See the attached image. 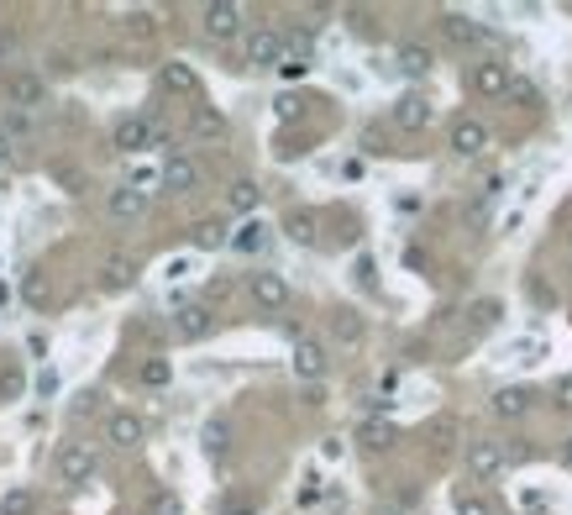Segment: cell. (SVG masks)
<instances>
[{
    "instance_id": "bcb514c9",
    "label": "cell",
    "mask_w": 572,
    "mask_h": 515,
    "mask_svg": "<svg viewBox=\"0 0 572 515\" xmlns=\"http://www.w3.org/2000/svg\"><path fill=\"white\" fill-rule=\"evenodd\" d=\"M11 158H16V142H11V137H5V126H0V169H5Z\"/></svg>"
},
{
    "instance_id": "7402d4cb",
    "label": "cell",
    "mask_w": 572,
    "mask_h": 515,
    "mask_svg": "<svg viewBox=\"0 0 572 515\" xmlns=\"http://www.w3.org/2000/svg\"><path fill=\"white\" fill-rule=\"evenodd\" d=\"M137 285V258H121V253H115V258H106V269H100V289H131Z\"/></svg>"
},
{
    "instance_id": "f907efd6",
    "label": "cell",
    "mask_w": 572,
    "mask_h": 515,
    "mask_svg": "<svg viewBox=\"0 0 572 515\" xmlns=\"http://www.w3.org/2000/svg\"><path fill=\"white\" fill-rule=\"evenodd\" d=\"M231 515H258V511H252V505H236V511H231Z\"/></svg>"
},
{
    "instance_id": "d590c367",
    "label": "cell",
    "mask_w": 572,
    "mask_h": 515,
    "mask_svg": "<svg viewBox=\"0 0 572 515\" xmlns=\"http://www.w3.org/2000/svg\"><path fill=\"white\" fill-rule=\"evenodd\" d=\"M457 515H494V505L483 495H457Z\"/></svg>"
},
{
    "instance_id": "5bb4252c",
    "label": "cell",
    "mask_w": 572,
    "mask_h": 515,
    "mask_svg": "<svg viewBox=\"0 0 572 515\" xmlns=\"http://www.w3.org/2000/svg\"><path fill=\"white\" fill-rule=\"evenodd\" d=\"M142 437H147V421H142L137 410H111V415H106V442H111V447H137Z\"/></svg>"
},
{
    "instance_id": "7c38bea8",
    "label": "cell",
    "mask_w": 572,
    "mask_h": 515,
    "mask_svg": "<svg viewBox=\"0 0 572 515\" xmlns=\"http://www.w3.org/2000/svg\"><path fill=\"white\" fill-rule=\"evenodd\" d=\"M289 363H294V379H305V384H321L326 379V347L315 342V337H299Z\"/></svg>"
},
{
    "instance_id": "7a4b0ae2",
    "label": "cell",
    "mask_w": 572,
    "mask_h": 515,
    "mask_svg": "<svg viewBox=\"0 0 572 515\" xmlns=\"http://www.w3.org/2000/svg\"><path fill=\"white\" fill-rule=\"evenodd\" d=\"M48 106V79L43 74H32V68H16V74H5V111H43Z\"/></svg>"
},
{
    "instance_id": "44dd1931",
    "label": "cell",
    "mask_w": 572,
    "mask_h": 515,
    "mask_svg": "<svg viewBox=\"0 0 572 515\" xmlns=\"http://www.w3.org/2000/svg\"><path fill=\"white\" fill-rule=\"evenodd\" d=\"M189 132H195L200 142H226V116L211 111V106H195V116H189Z\"/></svg>"
},
{
    "instance_id": "52a82bcc",
    "label": "cell",
    "mask_w": 572,
    "mask_h": 515,
    "mask_svg": "<svg viewBox=\"0 0 572 515\" xmlns=\"http://www.w3.org/2000/svg\"><path fill=\"white\" fill-rule=\"evenodd\" d=\"M200 27H205V37L231 43V37L242 32V5H236V0H211V5L200 11Z\"/></svg>"
},
{
    "instance_id": "83f0119b",
    "label": "cell",
    "mask_w": 572,
    "mask_h": 515,
    "mask_svg": "<svg viewBox=\"0 0 572 515\" xmlns=\"http://www.w3.org/2000/svg\"><path fill=\"white\" fill-rule=\"evenodd\" d=\"M357 437H362V447H373V453H378V447H394V426H389V421H362Z\"/></svg>"
},
{
    "instance_id": "ffe728a7",
    "label": "cell",
    "mask_w": 572,
    "mask_h": 515,
    "mask_svg": "<svg viewBox=\"0 0 572 515\" xmlns=\"http://www.w3.org/2000/svg\"><path fill=\"white\" fill-rule=\"evenodd\" d=\"M189 247H200V253L231 247V227L221 221V216H211V221H195V227H189Z\"/></svg>"
},
{
    "instance_id": "ac0fdd59",
    "label": "cell",
    "mask_w": 572,
    "mask_h": 515,
    "mask_svg": "<svg viewBox=\"0 0 572 515\" xmlns=\"http://www.w3.org/2000/svg\"><path fill=\"white\" fill-rule=\"evenodd\" d=\"M158 84H163L169 95H189V101L200 95V74H195L189 63H179V58H169V63L158 68Z\"/></svg>"
},
{
    "instance_id": "30bf717a",
    "label": "cell",
    "mask_w": 572,
    "mask_h": 515,
    "mask_svg": "<svg viewBox=\"0 0 572 515\" xmlns=\"http://www.w3.org/2000/svg\"><path fill=\"white\" fill-rule=\"evenodd\" d=\"M158 179H163L169 195H195V189H200V164H195L189 153L173 148L169 158H163V173H158Z\"/></svg>"
},
{
    "instance_id": "5b68a950",
    "label": "cell",
    "mask_w": 572,
    "mask_h": 515,
    "mask_svg": "<svg viewBox=\"0 0 572 515\" xmlns=\"http://www.w3.org/2000/svg\"><path fill=\"white\" fill-rule=\"evenodd\" d=\"M284 53H289V43H284L279 27H258V32H247V63H252V68H279Z\"/></svg>"
},
{
    "instance_id": "484cf974",
    "label": "cell",
    "mask_w": 572,
    "mask_h": 515,
    "mask_svg": "<svg viewBox=\"0 0 572 515\" xmlns=\"http://www.w3.org/2000/svg\"><path fill=\"white\" fill-rule=\"evenodd\" d=\"M284 237L299 242V247H315V216L310 211H289L284 216Z\"/></svg>"
},
{
    "instance_id": "2e32d148",
    "label": "cell",
    "mask_w": 572,
    "mask_h": 515,
    "mask_svg": "<svg viewBox=\"0 0 572 515\" xmlns=\"http://www.w3.org/2000/svg\"><path fill=\"white\" fill-rule=\"evenodd\" d=\"M394 68H400L404 79H425V74L436 68V53H431L425 43H400V48H394Z\"/></svg>"
},
{
    "instance_id": "4dcf8cb0",
    "label": "cell",
    "mask_w": 572,
    "mask_h": 515,
    "mask_svg": "<svg viewBox=\"0 0 572 515\" xmlns=\"http://www.w3.org/2000/svg\"><path fill=\"white\" fill-rule=\"evenodd\" d=\"M169 379H173V363H169V358H147V363H142V384H147V390H163Z\"/></svg>"
},
{
    "instance_id": "f6af8a7d",
    "label": "cell",
    "mask_w": 572,
    "mask_h": 515,
    "mask_svg": "<svg viewBox=\"0 0 572 515\" xmlns=\"http://www.w3.org/2000/svg\"><path fill=\"white\" fill-rule=\"evenodd\" d=\"M452 431H457L452 421H436V447H452Z\"/></svg>"
},
{
    "instance_id": "d6986e66",
    "label": "cell",
    "mask_w": 572,
    "mask_h": 515,
    "mask_svg": "<svg viewBox=\"0 0 572 515\" xmlns=\"http://www.w3.org/2000/svg\"><path fill=\"white\" fill-rule=\"evenodd\" d=\"M489 405H494V415H499V421H520V415L536 405V395H530L525 384H504V390H499Z\"/></svg>"
},
{
    "instance_id": "74e56055",
    "label": "cell",
    "mask_w": 572,
    "mask_h": 515,
    "mask_svg": "<svg viewBox=\"0 0 572 515\" xmlns=\"http://www.w3.org/2000/svg\"><path fill=\"white\" fill-rule=\"evenodd\" d=\"M274 111H279V121H294L305 106H299V95H279V101H274Z\"/></svg>"
},
{
    "instance_id": "8d00e7d4",
    "label": "cell",
    "mask_w": 572,
    "mask_h": 515,
    "mask_svg": "<svg viewBox=\"0 0 572 515\" xmlns=\"http://www.w3.org/2000/svg\"><path fill=\"white\" fill-rule=\"evenodd\" d=\"M552 405H557V410H568V415H572V374H568V379H557V384H552Z\"/></svg>"
},
{
    "instance_id": "603a6c76",
    "label": "cell",
    "mask_w": 572,
    "mask_h": 515,
    "mask_svg": "<svg viewBox=\"0 0 572 515\" xmlns=\"http://www.w3.org/2000/svg\"><path fill=\"white\" fill-rule=\"evenodd\" d=\"M331 337H337L342 347H357L362 337H368V326H362L357 310H337V316H331Z\"/></svg>"
},
{
    "instance_id": "6da1fadb",
    "label": "cell",
    "mask_w": 572,
    "mask_h": 515,
    "mask_svg": "<svg viewBox=\"0 0 572 515\" xmlns=\"http://www.w3.org/2000/svg\"><path fill=\"white\" fill-rule=\"evenodd\" d=\"M169 332L179 342H205V337L216 332V305H211V300H184V305L169 316Z\"/></svg>"
},
{
    "instance_id": "1f68e13d",
    "label": "cell",
    "mask_w": 572,
    "mask_h": 515,
    "mask_svg": "<svg viewBox=\"0 0 572 515\" xmlns=\"http://www.w3.org/2000/svg\"><path fill=\"white\" fill-rule=\"evenodd\" d=\"M37 132V116L32 111H5V137L16 142V137H32Z\"/></svg>"
},
{
    "instance_id": "cb8c5ba5",
    "label": "cell",
    "mask_w": 572,
    "mask_h": 515,
    "mask_svg": "<svg viewBox=\"0 0 572 515\" xmlns=\"http://www.w3.org/2000/svg\"><path fill=\"white\" fill-rule=\"evenodd\" d=\"M231 247H236V253H263V247H268V227H263L258 216L242 221V227L231 231Z\"/></svg>"
},
{
    "instance_id": "4fadbf2b",
    "label": "cell",
    "mask_w": 572,
    "mask_h": 515,
    "mask_svg": "<svg viewBox=\"0 0 572 515\" xmlns=\"http://www.w3.org/2000/svg\"><path fill=\"white\" fill-rule=\"evenodd\" d=\"M106 211H111V221H142V216H147V189L115 184L111 195H106Z\"/></svg>"
},
{
    "instance_id": "7dc6e473",
    "label": "cell",
    "mask_w": 572,
    "mask_h": 515,
    "mask_svg": "<svg viewBox=\"0 0 572 515\" xmlns=\"http://www.w3.org/2000/svg\"><path fill=\"white\" fill-rule=\"evenodd\" d=\"M231 289H236V285H231V279H211V300H226Z\"/></svg>"
},
{
    "instance_id": "681fc988",
    "label": "cell",
    "mask_w": 572,
    "mask_h": 515,
    "mask_svg": "<svg viewBox=\"0 0 572 515\" xmlns=\"http://www.w3.org/2000/svg\"><path fill=\"white\" fill-rule=\"evenodd\" d=\"M373 515H404V511H394V505H378V511H373Z\"/></svg>"
},
{
    "instance_id": "f546056e",
    "label": "cell",
    "mask_w": 572,
    "mask_h": 515,
    "mask_svg": "<svg viewBox=\"0 0 572 515\" xmlns=\"http://www.w3.org/2000/svg\"><path fill=\"white\" fill-rule=\"evenodd\" d=\"M0 515H37V495H32V489H11V495L0 500Z\"/></svg>"
},
{
    "instance_id": "c3c4849f",
    "label": "cell",
    "mask_w": 572,
    "mask_h": 515,
    "mask_svg": "<svg viewBox=\"0 0 572 515\" xmlns=\"http://www.w3.org/2000/svg\"><path fill=\"white\" fill-rule=\"evenodd\" d=\"M562 463H568V468H572V437H568V442H562Z\"/></svg>"
},
{
    "instance_id": "8fae6325",
    "label": "cell",
    "mask_w": 572,
    "mask_h": 515,
    "mask_svg": "<svg viewBox=\"0 0 572 515\" xmlns=\"http://www.w3.org/2000/svg\"><path fill=\"white\" fill-rule=\"evenodd\" d=\"M447 142H452V153H457V158H478V153L489 148V126H483L478 116H457Z\"/></svg>"
},
{
    "instance_id": "d4e9b609",
    "label": "cell",
    "mask_w": 572,
    "mask_h": 515,
    "mask_svg": "<svg viewBox=\"0 0 572 515\" xmlns=\"http://www.w3.org/2000/svg\"><path fill=\"white\" fill-rule=\"evenodd\" d=\"M258 200H263V189H258L252 179H236V184L226 189V205L236 211V216H252V211H258Z\"/></svg>"
},
{
    "instance_id": "b9f144b4",
    "label": "cell",
    "mask_w": 572,
    "mask_h": 515,
    "mask_svg": "<svg viewBox=\"0 0 572 515\" xmlns=\"http://www.w3.org/2000/svg\"><path fill=\"white\" fill-rule=\"evenodd\" d=\"M279 74H284V79H305V74H310V63H299V58H284V63H279Z\"/></svg>"
},
{
    "instance_id": "7bdbcfd3",
    "label": "cell",
    "mask_w": 572,
    "mask_h": 515,
    "mask_svg": "<svg viewBox=\"0 0 572 515\" xmlns=\"http://www.w3.org/2000/svg\"><path fill=\"white\" fill-rule=\"evenodd\" d=\"M315 500H321V479H305L299 484V505H315Z\"/></svg>"
},
{
    "instance_id": "836d02e7",
    "label": "cell",
    "mask_w": 572,
    "mask_h": 515,
    "mask_svg": "<svg viewBox=\"0 0 572 515\" xmlns=\"http://www.w3.org/2000/svg\"><path fill=\"white\" fill-rule=\"evenodd\" d=\"M21 294H27V305H37V310L48 305V285H43V274H37V269L27 274V285H21Z\"/></svg>"
},
{
    "instance_id": "3957f363",
    "label": "cell",
    "mask_w": 572,
    "mask_h": 515,
    "mask_svg": "<svg viewBox=\"0 0 572 515\" xmlns=\"http://www.w3.org/2000/svg\"><path fill=\"white\" fill-rule=\"evenodd\" d=\"M153 142H158V121H153V116H121L111 126L115 153H147Z\"/></svg>"
},
{
    "instance_id": "e0dca14e",
    "label": "cell",
    "mask_w": 572,
    "mask_h": 515,
    "mask_svg": "<svg viewBox=\"0 0 572 515\" xmlns=\"http://www.w3.org/2000/svg\"><path fill=\"white\" fill-rule=\"evenodd\" d=\"M441 37H447L452 48H478V43H483V27H478L473 16H462V11H447V16H441Z\"/></svg>"
},
{
    "instance_id": "ab89813d",
    "label": "cell",
    "mask_w": 572,
    "mask_h": 515,
    "mask_svg": "<svg viewBox=\"0 0 572 515\" xmlns=\"http://www.w3.org/2000/svg\"><path fill=\"white\" fill-rule=\"evenodd\" d=\"M21 395V374L11 368V374H0V400H16Z\"/></svg>"
},
{
    "instance_id": "f1b7e54d",
    "label": "cell",
    "mask_w": 572,
    "mask_h": 515,
    "mask_svg": "<svg viewBox=\"0 0 572 515\" xmlns=\"http://www.w3.org/2000/svg\"><path fill=\"white\" fill-rule=\"evenodd\" d=\"M121 27H126L131 37H153V32H158V16H153L147 5H137V11H126V21H121Z\"/></svg>"
},
{
    "instance_id": "e575fe53",
    "label": "cell",
    "mask_w": 572,
    "mask_h": 515,
    "mask_svg": "<svg viewBox=\"0 0 572 515\" xmlns=\"http://www.w3.org/2000/svg\"><path fill=\"white\" fill-rule=\"evenodd\" d=\"M467 316H473V326L483 332V326H494V321H499V300H478V305H473Z\"/></svg>"
},
{
    "instance_id": "8992f818",
    "label": "cell",
    "mask_w": 572,
    "mask_h": 515,
    "mask_svg": "<svg viewBox=\"0 0 572 515\" xmlns=\"http://www.w3.org/2000/svg\"><path fill=\"white\" fill-rule=\"evenodd\" d=\"M247 294H252L258 310H284L289 305V279L274 274V269H258V274H247Z\"/></svg>"
},
{
    "instance_id": "4316f807",
    "label": "cell",
    "mask_w": 572,
    "mask_h": 515,
    "mask_svg": "<svg viewBox=\"0 0 572 515\" xmlns=\"http://www.w3.org/2000/svg\"><path fill=\"white\" fill-rule=\"evenodd\" d=\"M200 447H205V458H226L231 426H226V421H211V426H205V437H200Z\"/></svg>"
},
{
    "instance_id": "ba28073f",
    "label": "cell",
    "mask_w": 572,
    "mask_h": 515,
    "mask_svg": "<svg viewBox=\"0 0 572 515\" xmlns=\"http://www.w3.org/2000/svg\"><path fill=\"white\" fill-rule=\"evenodd\" d=\"M504 468H510V453H504L499 442H467V479L489 484V479H499Z\"/></svg>"
},
{
    "instance_id": "9c48e42d",
    "label": "cell",
    "mask_w": 572,
    "mask_h": 515,
    "mask_svg": "<svg viewBox=\"0 0 572 515\" xmlns=\"http://www.w3.org/2000/svg\"><path fill=\"white\" fill-rule=\"evenodd\" d=\"M95 468H100V463H95V453H90L84 442H63V447H58V479H63V484H90Z\"/></svg>"
},
{
    "instance_id": "60d3db41",
    "label": "cell",
    "mask_w": 572,
    "mask_h": 515,
    "mask_svg": "<svg viewBox=\"0 0 572 515\" xmlns=\"http://www.w3.org/2000/svg\"><path fill=\"white\" fill-rule=\"evenodd\" d=\"M37 395H43V400H53V395H58V374H53V368H43V374H37Z\"/></svg>"
},
{
    "instance_id": "277c9868",
    "label": "cell",
    "mask_w": 572,
    "mask_h": 515,
    "mask_svg": "<svg viewBox=\"0 0 572 515\" xmlns=\"http://www.w3.org/2000/svg\"><path fill=\"white\" fill-rule=\"evenodd\" d=\"M510 84H515L510 63H494V58L473 63V74H467V90H473V95H483V101H499V95H510Z\"/></svg>"
},
{
    "instance_id": "f35d334b",
    "label": "cell",
    "mask_w": 572,
    "mask_h": 515,
    "mask_svg": "<svg viewBox=\"0 0 572 515\" xmlns=\"http://www.w3.org/2000/svg\"><path fill=\"white\" fill-rule=\"evenodd\" d=\"M184 511V505H179V495H169V489H163V495H153V515H179Z\"/></svg>"
},
{
    "instance_id": "ee69618b",
    "label": "cell",
    "mask_w": 572,
    "mask_h": 515,
    "mask_svg": "<svg viewBox=\"0 0 572 515\" xmlns=\"http://www.w3.org/2000/svg\"><path fill=\"white\" fill-rule=\"evenodd\" d=\"M510 101H525V106H536V90H530L525 79H515V84H510Z\"/></svg>"
},
{
    "instance_id": "9a60e30c",
    "label": "cell",
    "mask_w": 572,
    "mask_h": 515,
    "mask_svg": "<svg viewBox=\"0 0 572 515\" xmlns=\"http://www.w3.org/2000/svg\"><path fill=\"white\" fill-rule=\"evenodd\" d=\"M431 121H436V106H431L425 95H415V90H409V95L394 101V126H400V132H425Z\"/></svg>"
},
{
    "instance_id": "d6a6232c",
    "label": "cell",
    "mask_w": 572,
    "mask_h": 515,
    "mask_svg": "<svg viewBox=\"0 0 572 515\" xmlns=\"http://www.w3.org/2000/svg\"><path fill=\"white\" fill-rule=\"evenodd\" d=\"M53 179L63 184V189H68V195H84V189H90V179L74 169V164H53Z\"/></svg>"
}]
</instances>
